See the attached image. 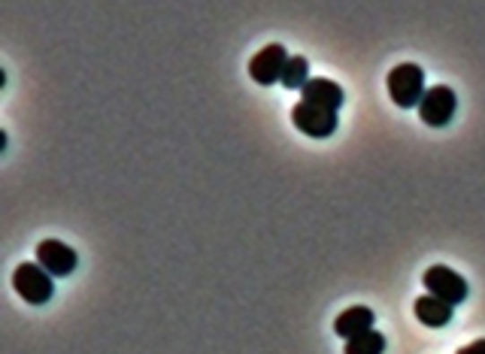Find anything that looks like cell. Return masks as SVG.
<instances>
[{
	"label": "cell",
	"mask_w": 485,
	"mask_h": 354,
	"mask_svg": "<svg viewBox=\"0 0 485 354\" xmlns=\"http://www.w3.org/2000/svg\"><path fill=\"white\" fill-rule=\"evenodd\" d=\"M388 94L403 109L419 107L421 98H425V70L412 61L397 64L394 70H388Z\"/></svg>",
	"instance_id": "6da1fadb"
},
{
	"label": "cell",
	"mask_w": 485,
	"mask_h": 354,
	"mask_svg": "<svg viewBox=\"0 0 485 354\" xmlns=\"http://www.w3.org/2000/svg\"><path fill=\"white\" fill-rule=\"evenodd\" d=\"M13 288L19 291V297H25V300L34 306L49 303L55 294L52 272H46L39 263H19L13 272Z\"/></svg>",
	"instance_id": "7a4b0ae2"
},
{
	"label": "cell",
	"mask_w": 485,
	"mask_h": 354,
	"mask_svg": "<svg viewBox=\"0 0 485 354\" xmlns=\"http://www.w3.org/2000/svg\"><path fill=\"white\" fill-rule=\"evenodd\" d=\"M421 281H425L428 294L437 297V300H443V303H449V306L464 303L467 291H471L464 276H458V272L449 270V267H440V263H437V267H428Z\"/></svg>",
	"instance_id": "3957f363"
},
{
	"label": "cell",
	"mask_w": 485,
	"mask_h": 354,
	"mask_svg": "<svg viewBox=\"0 0 485 354\" xmlns=\"http://www.w3.org/2000/svg\"><path fill=\"white\" fill-rule=\"evenodd\" d=\"M455 107H458V98L449 85H434L425 91V98L419 103V118L425 122L428 127H446L455 116Z\"/></svg>",
	"instance_id": "277c9868"
},
{
	"label": "cell",
	"mask_w": 485,
	"mask_h": 354,
	"mask_svg": "<svg viewBox=\"0 0 485 354\" xmlns=\"http://www.w3.org/2000/svg\"><path fill=\"white\" fill-rule=\"evenodd\" d=\"M291 55L285 52V46L280 43H270L264 46L261 52L252 55L249 61V76L255 79L258 85H273V82H282V73H285V64H289Z\"/></svg>",
	"instance_id": "5b68a950"
},
{
	"label": "cell",
	"mask_w": 485,
	"mask_h": 354,
	"mask_svg": "<svg viewBox=\"0 0 485 354\" xmlns=\"http://www.w3.org/2000/svg\"><path fill=\"white\" fill-rule=\"evenodd\" d=\"M291 122L300 134L316 136V140H325V136H331L333 131H337V112L319 109V107H313V103L300 100L298 107L291 109Z\"/></svg>",
	"instance_id": "8992f818"
},
{
	"label": "cell",
	"mask_w": 485,
	"mask_h": 354,
	"mask_svg": "<svg viewBox=\"0 0 485 354\" xmlns=\"http://www.w3.org/2000/svg\"><path fill=\"white\" fill-rule=\"evenodd\" d=\"M37 263L46 272H52V276H70V272L79 267V257L74 248L61 243V239H43V243L37 246Z\"/></svg>",
	"instance_id": "52a82bcc"
},
{
	"label": "cell",
	"mask_w": 485,
	"mask_h": 354,
	"mask_svg": "<svg viewBox=\"0 0 485 354\" xmlns=\"http://www.w3.org/2000/svg\"><path fill=\"white\" fill-rule=\"evenodd\" d=\"M300 100L313 103V107H319V109L337 112L340 107H343L346 94H343V88H340L337 82H331V79H309V82L304 85V91H300Z\"/></svg>",
	"instance_id": "ba28073f"
},
{
	"label": "cell",
	"mask_w": 485,
	"mask_h": 354,
	"mask_svg": "<svg viewBox=\"0 0 485 354\" xmlns=\"http://www.w3.org/2000/svg\"><path fill=\"white\" fill-rule=\"evenodd\" d=\"M368 330H373V309H368V306H349V309L340 312L337 321H333V333L343 336L346 342L368 333Z\"/></svg>",
	"instance_id": "9c48e42d"
},
{
	"label": "cell",
	"mask_w": 485,
	"mask_h": 354,
	"mask_svg": "<svg viewBox=\"0 0 485 354\" xmlns=\"http://www.w3.org/2000/svg\"><path fill=\"white\" fill-rule=\"evenodd\" d=\"M452 309H455V306L437 300V297H431V294H425V297H419V300H416V318L425 327H446L452 321V315H455Z\"/></svg>",
	"instance_id": "30bf717a"
},
{
	"label": "cell",
	"mask_w": 485,
	"mask_h": 354,
	"mask_svg": "<svg viewBox=\"0 0 485 354\" xmlns=\"http://www.w3.org/2000/svg\"><path fill=\"white\" fill-rule=\"evenodd\" d=\"M309 82V61L304 55H291L289 64H285V73H282V85L285 88H298L304 91V85Z\"/></svg>",
	"instance_id": "8fae6325"
},
{
	"label": "cell",
	"mask_w": 485,
	"mask_h": 354,
	"mask_svg": "<svg viewBox=\"0 0 485 354\" xmlns=\"http://www.w3.org/2000/svg\"><path fill=\"white\" fill-rule=\"evenodd\" d=\"M383 351H385V336L379 330H368V333L346 342V354H383Z\"/></svg>",
	"instance_id": "7c38bea8"
},
{
	"label": "cell",
	"mask_w": 485,
	"mask_h": 354,
	"mask_svg": "<svg viewBox=\"0 0 485 354\" xmlns=\"http://www.w3.org/2000/svg\"><path fill=\"white\" fill-rule=\"evenodd\" d=\"M455 354H485V340H476L471 345H464V349H458Z\"/></svg>",
	"instance_id": "4fadbf2b"
}]
</instances>
